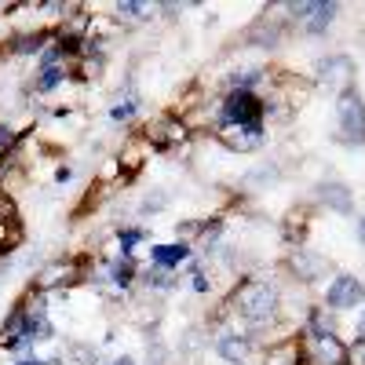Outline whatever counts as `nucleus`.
<instances>
[{
	"instance_id": "f257e3e1",
	"label": "nucleus",
	"mask_w": 365,
	"mask_h": 365,
	"mask_svg": "<svg viewBox=\"0 0 365 365\" xmlns=\"http://www.w3.org/2000/svg\"><path fill=\"white\" fill-rule=\"evenodd\" d=\"M234 303H237L241 318H249L252 325H259V322H267L274 314V307H278V292H274V285H267V282H249V285L237 289Z\"/></svg>"
},
{
	"instance_id": "f03ea898",
	"label": "nucleus",
	"mask_w": 365,
	"mask_h": 365,
	"mask_svg": "<svg viewBox=\"0 0 365 365\" xmlns=\"http://www.w3.org/2000/svg\"><path fill=\"white\" fill-rule=\"evenodd\" d=\"M263 120V103L252 96V91H230L223 110H220V128L227 125H256Z\"/></svg>"
},
{
	"instance_id": "7ed1b4c3",
	"label": "nucleus",
	"mask_w": 365,
	"mask_h": 365,
	"mask_svg": "<svg viewBox=\"0 0 365 365\" xmlns=\"http://www.w3.org/2000/svg\"><path fill=\"white\" fill-rule=\"evenodd\" d=\"M336 117H340V139L344 143H365V103L354 88L347 96H340Z\"/></svg>"
},
{
	"instance_id": "20e7f679",
	"label": "nucleus",
	"mask_w": 365,
	"mask_h": 365,
	"mask_svg": "<svg viewBox=\"0 0 365 365\" xmlns=\"http://www.w3.org/2000/svg\"><path fill=\"white\" fill-rule=\"evenodd\" d=\"M318 81L332 91V96H347L354 84V63L347 55H329L318 63Z\"/></svg>"
},
{
	"instance_id": "39448f33",
	"label": "nucleus",
	"mask_w": 365,
	"mask_h": 365,
	"mask_svg": "<svg viewBox=\"0 0 365 365\" xmlns=\"http://www.w3.org/2000/svg\"><path fill=\"white\" fill-rule=\"evenodd\" d=\"M220 143L237 150V154L256 150L263 143V120H256V125H227V128H220Z\"/></svg>"
},
{
	"instance_id": "423d86ee",
	"label": "nucleus",
	"mask_w": 365,
	"mask_h": 365,
	"mask_svg": "<svg viewBox=\"0 0 365 365\" xmlns=\"http://www.w3.org/2000/svg\"><path fill=\"white\" fill-rule=\"evenodd\" d=\"M361 296H365V285L358 278H351V274H340V278L329 285L325 303H329V307H336V311H347V307H358Z\"/></svg>"
},
{
	"instance_id": "0eeeda50",
	"label": "nucleus",
	"mask_w": 365,
	"mask_h": 365,
	"mask_svg": "<svg viewBox=\"0 0 365 365\" xmlns=\"http://www.w3.org/2000/svg\"><path fill=\"white\" fill-rule=\"evenodd\" d=\"M314 358L322 365H347L351 361V351L340 344V336L325 332V336H314Z\"/></svg>"
},
{
	"instance_id": "6e6552de",
	"label": "nucleus",
	"mask_w": 365,
	"mask_h": 365,
	"mask_svg": "<svg viewBox=\"0 0 365 365\" xmlns=\"http://www.w3.org/2000/svg\"><path fill=\"white\" fill-rule=\"evenodd\" d=\"M289 267H292V274H299L303 282H314L318 274L325 270V259H322V256H311L307 249H296V252L289 256Z\"/></svg>"
},
{
	"instance_id": "1a4fd4ad",
	"label": "nucleus",
	"mask_w": 365,
	"mask_h": 365,
	"mask_svg": "<svg viewBox=\"0 0 365 365\" xmlns=\"http://www.w3.org/2000/svg\"><path fill=\"white\" fill-rule=\"evenodd\" d=\"M146 132H150V139H154L158 146H172V143H179L182 135H187V128H182L179 120H172V117H161L158 125H150Z\"/></svg>"
},
{
	"instance_id": "9d476101",
	"label": "nucleus",
	"mask_w": 365,
	"mask_h": 365,
	"mask_svg": "<svg viewBox=\"0 0 365 365\" xmlns=\"http://www.w3.org/2000/svg\"><path fill=\"white\" fill-rule=\"evenodd\" d=\"M336 11H340V8L332 4V0H318V4L311 8V15L303 19V29H307V34H322V29L336 19Z\"/></svg>"
},
{
	"instance_id": "9b49d317",
	"label": "nucleus",
	"mask_w": 365,
	"mask_h": 365,
	"mask_svg": "<svg viewBox=\"0 0 365 365\" xmlns=\"http://www.w3.org/2000/svg\"><path fill=\"white\" fill-rule=\"evenodd\" d=\"M216 351H220L223 361L241 365V361L249 358V340H241V336H220V340H216Z\"/></svg>"
},
{
	"instance_id": "f8f14e48",
	"label": "nucleus",
	"mask_w": 365,
	"mask_h": 365,
	"mask_svg": "<svg viewBox=\"0 0 365 365\" xmlns=\"http://www.w3.org/2000/svg\"><path fill=\"white\" fill-rule=\"evenodd\" d=\"M278 37H282V22H278V19H270V11L252 26V34H249V41H252V44H263V48H270Z\"/></svg>"
},
{
	"instance_id": "ddd939ff",
	"label": "nucleus",
	"mask_w": 365,
	"mask_h": 365,
	"mask_svg": "<svg viewBox=\"0 0 365 365\" xmlns=\"http://www.w3.org/2000/svg\"><path fill=\"white\" fill-rule=\"evenodd\" d=\"M150 256H154V263H158L161 270H168V267H175V263L187 259L190 249H187V245H154V249H150Z\"/></svg>"
},
{
	"instance_id": "4468645a",
	"label": "nucleus",
	"mask_w": 365,
	"mask_h": 365,
	"mask_svg": "<svg viewBox=\"0 0 365 365\" xmlns=\"http://www.w3.org/2000/svg\"><path fill=\"white\" fill-rule=\"evenodd\" d=\"M322 201L332 205L336 212H351V194H347L344 182H325V187H322Z\"/></svg>"
},
{
	"instance_id": "2eb2a0df",
	"label": "nucleus",
	"mask_w": 365,
	"mask_h": 365,
	"mask_svg": "<svg viewBox=\"0 0 365 365\" xmlns=\"http://www.w3.org/2000/svg\"><path fill=\"white\" fill-rule=\"evenodd\" d=\"M135 278V263H132V256H125L120 263H113V282L117 285H128Z\"/></svg>"
},
{
	"instance_id": "dca6fc26",
	"label": "nucleus",
	"mask_w": 365,
	"mask_h": 365,
	"mask_svg": "<svg viewBox=\"0 0 365 365\" xmlns=\"http://www.w3.org/2000/svg\"><path fill=\"white\" fill-rule=\"evenodd\" d=\"M256 81H259V70H245V73H234V77H230L234 91H249Z\"/></svg>"
},
{
	"instance_id": "f3484780",
	"label": "nucleus",
	"mask_w": 365,
	"mask_h": 365,
	"mask_svg": "<svg viewBox=\"0 0 365 365\" xmlns=\"http://www.w3.org/2000/svg\"><path fill=\"white\" fill-rule=\"evenodd\" d=\"M117 15H128V19H143V15H146V4H135V0H120V4H117Z\"/></svg>"
},
{
	"instance_id": "a211bd4d",
	"label": "nucleus",
	"mask_w": 365,
	"mask_h": 365,
	"mask_svg": "<svg viewBox=\"0 0 365 365\" xmlns=\"http://www.w3.org/2000/svg\"><path fill=\"white\" fill-rule=\"evenodd\" d=\"M41 48H44V37H41V34H37V37L29 34V37H19V41H15V51H41Z\"/></svg>"
},
{
	"instance_id": "6ab92c4d",
	"label": "nucleus",
	"mask_w": 365,
	"mask_h": 365,
	"mask_svg": "<svg viewBox=\"0 0 365 365\" xmlns=\"http://www.w3.org/2000/svg\"><path fill=\"white\" fill-rule=\"evenodd\" d=\"M58 81H63V70H58V66H48L44 77H41V91H51Z\"/></svg>"
},
{
	"instance_id": "aec40b11",
	"label": "nucleus",
	"mask_w": 365,
	"mask_h": 365,
	"mask_svg": "<svg viewBox=\"0 0 365 365\" xmlns=\"http://www.w3.org/2000/svg\"><path fill=\"white\" fill-rule=\"evenodd\" d=\"M139 241H143V230H120V249H125V256H128L132 245H139Z\"/></svg>"
},
{
	"instance_id": "412c9836",
	"label": "nucleus",
	"mask_w": 365,
	"mask_h": 365,
	"mask_svg": "<svg viewBox=\"0 0 365 365\" xmlns=\"http://www.w3.org/2000/svg\"><path fill=\"white\" fill-rule=\"evenodd\" d=\"M150 285H158V289H172V274L168 270H150Z\"/></svg>"
},
{
	"instance_id": "4be33fe9",
	"label": "nucleus",
	"mask_w": 365,
	"mask_h": 365,
	"mask_svg": "<svg viewBox=\"0 0 365 365\" xmlns=\"http://www.w3.org/2000/svg\"><path fill=\"white\" fill-rule=\"evenodd\" d=\"M132 113H135V99H128V103L113 106V120H125V117H132Z\"/></svg>"
},
{
	"instance_id": "5701e85b",
	"label": "nucleus",
	"mask_w": 365,
	"mask_h": 365,
	"mask_svg": "<svg viewBox=\"0 0 365 365\" xmlns=\"http://www.w3.org/2000/svg\"><path fill=\"white\" fill-rule=\"evenodd\" d=\"M267 365H296V358H292V351H278L267 358Z\"/></svg>"
},
{
	"instance_id": "b1692460",
	"label": "nucleus",
	"mask_w": 365,
	"mask_h": 365,
	"mask_svg": "<svg viewBox=\"0 0 365 365\" xmlns=\"http://www.w3.org/2000/svg\"><path fill=\"white\" fill-rule=\"evenodd\" d=\"M73 358H77L81 365H91V361H96V358H91V351H88V347H81V344L73 347Z\"/></svg>"
},
{
	"instance_id": "393cba45",
	"label": "nucleus",
	"mask_w": 365,
	"mask_h": 365,
	"mask_svg": "<svg viewBox=\"0 0 365 365\" xmlns=\"http://www.w3.org/2000/svg\"><path fill=\"white\" fill-rule=\"evenodd\" d=\"M351 361H354V365H365V344H361V340L354 344V351H351Z\"/></svg>"
},
{
	"instance_id": "a878e982",
	"label": "nucleus",
	"mask_w": 365,
	"mask_h": 365,
	"mask_svg": "<svg viewBox=\"0 0 365 365\" xmlns=\"http://www.w3.org/2000/svg\"><path fill=\"white\" fill-rule=\"evenodd\" d=\"M194 289H197V292H205V289H208V282H205V274H194Z\"/></svg>"
},
{
	"instance_id": "bb28decb",
	"label": "nucleus",
	"mask_w": 365,
	"mask_h": 365,
	"mask_svg": "<svg viewBox=\"0 0 365 365\" xmlns=\"http://www.w3.org/2000/svg\"><path fill=\"white\" fill-rule=\"evenodd\" d=\"M70 175H73L70 168H58V172H55V179H58V182H70Z\"/></svg>"
},
{
	"instance_id": "cd10ccee",
	"label": "nucleus",
	"mask_w": 365,
	"mask_h": 365,
	"mask_svg": "<svg viewBox=\"0 0 365 365\" xmlns=\"http://www.w3.org/2000/svg\"><path fill=\"white\" fill-rule=\"evenodd\" d=\"M4 143H11V132H8V128H0V150H4Z\"/></svg>"
},
{
	"instance_id": "c85d7f7f",
	"label": "nucleus",
	"mask_w": 365,
	"mask_h": 365,
	"mask_svg": "<svg viewBox=\"0 0 365 365\" xmlns=\"http://www.w3.org/2000/svg\"><path fill=\"white\" fill-rule=\"evenodd\" d=\"M358 340L365 344V314H361V322H358Z\"/></svg>"
},
{
	"instance_id": "c756f323",
	"label": "nucleus",
	"mask_w": 365,
	"mask_h": 365,
	"mask_svg": "<svg viewBox=\"0 0 365 365\" xmlns=\"http://www.w3.org/2000/svg\"><path fill=\"white\" fill-rule=\"evenodd\" d=\"M110 365H135L132 358H117V361H110Z\"/></svg>"
},
{
	"instance_id": "7c9ffc66",
	"label": "nucleus",
	"mask_w": 365,
	"mask_h": 365,
	"mask_svg": "<svg viewBox=\"0 0 365 365\" xmlns=\"http://www.w3.org/2000/svg\"><path fill=\"white\" fill-rule=\"evenodd\" d=\"M358 237H361V245H365V220L358 223Z\"/></svg>"
}]
</instances>
